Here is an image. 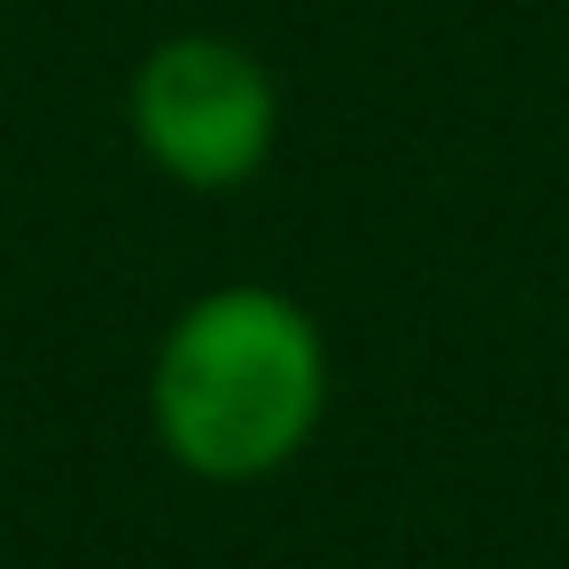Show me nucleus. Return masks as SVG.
I'll return each instance as SVG.
<instances>
[{
  "mask_svg": "<svg viewBox=\"0 0 569 569\" xmlns=\"http://www.w3.org/2000/svg\"><path fill=\"white\" fill-rule=\"evenodd\" d=\"M126 126L172 188L227 196L266 172L281 141V87L242 40L172 32L141 56L126 87Z\"/></svg>",
  "mask_w": 569,
  "mask_h": 569,
  "instance_id": "nucleus-2",
  "label": "nucleus"
},
{
  "mask_svg": "<svg viewBox=\"0 0 569 569\" xmlns=\"http://www.w3.org/2000/svg\"><path fill=\"white\" fill-rule=\"evenodd\" d=\"M328 413V343L289 289H203L157 343L149 421L157 445L203 483L281 476Z\"/></svg>",
  "mask_w": 569,
  "mask_h": 569,
  "instance_id": "nucleus-1",
  "label": "nucleus"
}]
</instances>
